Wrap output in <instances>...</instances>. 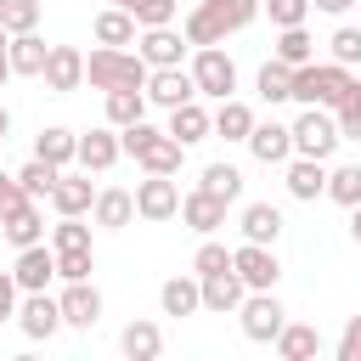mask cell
Returning <instances> with one entry per match:
<instances>
[{
    "mask_svg": "<svg viewBox=\"0 0 361 361\" xmlns=\"http://www.w3.org/2000/svg\"><path fill=\"white\" fill-rule=\"evenodd\" d=\"M231 271H237L248 288H276V282H282V259H276V248H271V243H248V237L231 248Z\"/></svg>",
    "mask_w": 361,
    "mask_h": 361,
    "instance_id": "cell-7",
    "label": "cell"
},
{
    "mask_svg": "<svg viewBox=\"0 0 361 361\" xmlns=\"http://www.w3.org/2000/svg\"><path fill=\"white\" fill-rule=\"evenodd\" d=\"M90 220H96L102 231H124V226L135 220V192H124V186H102L96 203H90Z\"/></svg>",
    "mask_w": 361,
    "mask_h": 361,
    "instance_id": "cell-21",
    "label": "cell"
},
{
    "mask_svg": "<svg viewBox=\"0 0 361 361\" xmlns=\"http://www.w3.org/2000/svg\"><path fill=\"white\" fill-rule=\"evenodd\" d=\"M192 6H197V0H192Z\"/></svg>",
    "mask_w": 361,
    "mask_h": 361,
    "instance_id": "cell-56",
    "label": "cell"
},
{
    "mask_svg": "<svg viewBox=\"0 0 361 361\" xmlns=\"http://www.w3.org/2000/svg\"><path fill=\"white\" fill-rule=\"evenodd\" d=\"M282 180H288V192H293L299 203H316V197H327V164H322V158H305V152H293V158L282 164Z\"/></svg>",
    "mask_w": 361,
    "mask_h": 361,
    "instance_id": "cell-17",
    "label": "cell"
},
{
    "mask_svg": "<svg viewBox=\"0 0 361 361\" xmlns=\"http://www.w3.org/2000/svg\"><path fill=\"white\" fill-rule=\"evenodd\" d=\"M90 34H96V45H135V39H141V23H135L124 6H107V11H96Z\"/></svg>",
    "mask_w": 361,
    "mask_h": 361,
    "instance_id": "cell-27",
    "label": "cell"
},
{
    "mask_svg": "<svg viewBox=\"0 0 361 361\" xmlns=\"http://www.w3.org/2000/svg\"><path fill=\"white\" fill-rule=\"evenodd\" d=\"M96 271V248H73V254H56V282H85Z\"/></svg>",
    "mask_w": 361,
    "mask_h": 361,
    "instance_id": "cell-43",
    "label": "cell"
},
{
    "mask_svg": "<svg viewBox=\"0 0 361 361\" xmlns=\"http://www.w3.org/2000/svg\"><path fill=\"white\" fill-rule=\"evenodd\" d=\"M338 361H361V316L344 322V333H338Z\"/></svg>",
    "mask_w": 361,
    "mask_h": 361,
    "instance_id": "cell-49",
    "label": "cell"
},
{
    "mask_svg": "<svg viewBox=\"0 0 361 361\" xmlns=\"http://www.w3.org/2000/svg\"><path fill=\"white\" fill-rule=\"evenodd\" d=\"M113 6H124L141 28H158V23H175V6L180 0H113Z\"/></svg>",
    "mask_w": 361,
    "mask_h": 361,
    "instance_id": "cell-40",
    "label": "cell"
},
{
    "mask_svg": "<svg viewBox=\"0 0 361 361\" xmlns=\"http://www.w3.org/2000/svg\"><path fill=\"white\" fill-rule=\"evenodd\" d=\"M11 276H17V288H23V293H39V288H51V282H56V248H45V243H28V248H17V265H11Z\"/></svg>",
    "mask_w": 361,
    "mask_h": 361,
    "instance_id": "cell-14",
    "label": "cell"
},
{
    "mask_svg": "<svg viewBox=\"0 0 361 361\" xmlns=\"http://www.w3.org/2000/svg\"><path fill=\"white\" fill-rule=\"evenodd\" d=\"M90 203H96L90 169H79V175H68V169H62V180L51 186V209H56V214H90Z\"/></svg>",
    "mask_w": 361,
    "mask_h": 361,
    "instance_id": "cell-24",
    "label": "cell"
},
{
    "mask_svg": "<svg viewBox=\"0 0 361 361\" xmlns=\"http://www.w3.org/2000/svg\"><path fill=\"white\" fill-rule=\"evenodd\" d=\"M271 56L288 62V68H305V62H316V39L305 34V23L299 28H276V51Z\"/></svg>",
    "mask_w": 361,
    "mask_h": 361,
    "instance_id": "cell-35",
    "label": "cell"
},
{
    "mask_svg": "<svg viewBox=\"0 0 361 361\" xmlns=\"http://www.w3.org/2000/svg\"><path fill=\"white\" fill-rule=\"evenodd\" d=\"M310 6H316V11H327V17H344L355 0H310Z\"/></svg>",
    "mask_w": 361,
    "mask_h": 361,
    "instance_id": "cell-51",
    "label": "cell"
},
{
    "mask_svg": "<svg viewBox=\"0 0 361 361\" xmlns=\"http://www.w3.org/2000/svg\"><path fill=\"white\" fill-rule=\"evenodd\" d=\"M254 90H259V102H271V107H276V102H293V68H288V62H276V56H271V62H259Z\"/></svg>",
    "mask_w": 361,
    "mask_h": 361,
    "instance_id": "cell-34",
    "label": "cell"
},
{
    "mask_svg": "<svg viewBox=\"0 0 361 361\" xmlns=\"http://www.w3.org/2000/svg\"><path fill=\"white\" fill-rule=\"evenodd\" d=\"M158 310L164 316H197L203 310V276L192 271V276H169L164 288H158Z\"/></svg>",
    "mask_w": 361,
    "mask_h": 361,
    "instance_id": "cell-23",
    "label": "cell"
},
{
    "mask_svg": "<svg viewBox=\"0 0 361 361\" xmlns=\"http://www.w3.org/2000/svg\"><path fill=\"white\" fill-rule=\"evenodd\" d=\"M237 226H243L248 243H271V248H276V237H282V209H276V203H243Z\"/></svg>",
    "mask_w": 361,
    "mask_h": 361,
    "instance_id": "cell-28",
    "label": "cell"
},
{
    "mask_svg": "<svg viewBox=\"0 0 361 361\" xmlns=\"http://www.w3.org/2000/svg\"><path fill=\"white\" fill-rule=\"evenodd\" d=\"M327 51H333V62H344V68H361V28H333V39H327Z\"/></svg>",
    "mask_w": 361,
    "mask_h": 361,
    "instance_id": "cell-44",
    "label": "cell"
},
{
    "mask_svg": "<svg viewBox=\"0 0 361 361\" xmlns=\"http://www.w3.org/2000/svg\"><path fill=\"white\" fill-rule=\"evenodd\" d=\"M62 180V169L56 164H45V158H28L23 169H17V186L28 192V197H51V186Z\"/></svg>",
    "mask_w": 361,
    "mask_h": 361,
    "instance_id": "cell-37",
    "label": "cell"
},
{
    "mask_svg": "<svg viewBox=\"0 0 361 361\" xmlns=\"http://www.w3.org/2000/svg\"><path fill=\"white\" fill-rule=\"evenodd\" d=\"M192 271H197V276L231 271V248H226V243H214V237H203V243H197V254H192Z\"/></svg>",
    "mask_w": 361,
    "mask_h": 361,
    "instance_id": "cell-41",
    "label": "cell"
},
{
    "mask_svg": "<svg viewBox=\"0 0 361 361\" xmlns=\"http://www.w3.org/2000/svg\"><path fill=\"white\" fill-rule=\"evenodd\" d=\"M17 305H23V288L11 271H0V322H17Z\"/></svg>",
    "mask_w": 361,
    "mask_h": 361,
    "instance_id": "cell-48",
    "label": "cell"
},
{
    "mask_svg": "<svg viewBox=\"0 0 361 361\" xmlns=\"http://www.w3.org/2000/svg\"><path fill=\"white\" fill-rule=\"evenodd\" d=\"M327 197L338 209H355L361 203V164H333L327 169Z\"/></svg>",
    "mask_w": 361,
    "mask_h": 361,
    "instance_id": "cell-36",
    "label": "cell"
},
{
    "mask_svg": "<svg viewBox=\"0 0 361 361\" xmlns=\"http://www.w3.org/2000/svg\"><path fill=\"white\" fill-rule=\"evenodd\" d=\"M192 96H197L192 68H152V73H147V102H152V107H180V102H192Z\"/></svg>",
    "mask_w": 361,
    "mask_h": 361,
    "instance_id": "cell-16",
    "label": "cell"
},
{
    "mask_svg": "<svg viewBox=\"0 0 361 361\" xmlns=\"http://www.w3.org/2000/svg\"><path fill=\"white\" fill-rule=\"evenodd\" d=\"M118 158H124V141H118V130H113V124H107V130H90V135H79V169H90V175H107Z\"/></svg>",
    "mask_w": 361,
    "mask_h": 361,
    "instance_id": "cell-19",
    "label": "cell"
},
{
    "mask_svg": "<svg viewBox=\"0 0 361 361\" xmlns=\"http://www.w3.org/2000/svg\"><path fill=\"white\" fill-rule=\"evenodd\" d=\"M11 73H23V79H39L45 73V62H51V45L39 39V28H28V34H11Z\"/></svg>",
    "mask_w": 361,
    "mask_h": 361,
    "instance_id": "cell-25",
    "label": "cell"
},
{
    "mask_svg": "<svg viewBox=\"0 0 361 361\" xmlns=\"http://www.w3.org/2000/svg\"><path fill=\"white\" fill-rule=\"evenodd\" d=\"M333 118H338V135H344V141H361V85L350 90V102H344Z\"/></svg>",
    "mask_w": 361,
    "mask_h": 361,
    "instance_id": "cell-47",
    "label": "cell"
},
{
    "mask_svg": "<svg viewBox=\"0 0 361 361\" xmlns=\"http://www.w3.org/2000/svg\"><path fill=\"white\" fill-rule=\"evenodd\" d=\"M197 186H209V192H220L226 203H237V197H243V169H231V164H209V169L197 175Z\"/></svg>",
    "mask_w": 361,
    "mask_h": 361,
    "instance_id": "cell-39",
    "label": "cell"
},
{
    "mask_svg": "<svg viewBox=\"0 0 361 361\" xmlns=\"http://www.w3.org/2000/svg\"><path fill=\"white\" fill-rule=\"evenodd\" d=\"M34 158H45V164L68 169V164H79V135H73V130H62V124H51V130H39V135H34Z\"/></svg>",
    "mask_w": 361,
    "mask_h": 361,
    "instance_id": "cell-30",
    "label": "cell"
},
{
    "mask_svg": "<svg viewBox=\"0 0 361 361\" xmlns=\"http://www.w3.org/2000/svg\"><path fill=\"white\" fill-rule=\"evenodd\" d=\"M6 135H11V113L0 107V147H6Z\"/></svg>",
    "mask_w": 361,
    "mask_h": 361,
    "instance_id": "cell-54",
    "label": "cell"
},
{
    "mask_svg": "<svg viewBox=\"0 0 361 361\" xmlns=\"http://www.w3.org/2000/svg\"><path fill=\"white\" fill-rule=\"evenodd\" d=\"M350 243H355V248H361V203H355V209H350Z\"/></svg>",
    "mask_w": 361,
    "mask_h": 361,
    "instance_id": "cell-52",
    "label": "cell"
},
{
    "mask_svg": "<svg viewBox=\"0 0 361 361\" xmlns=\"http://www.w3.org/2000/svg\"><path fill=\"white\" fill-rule=\"evenodd\" d=\"M243 299H248V282H243L237 271H214V276H203V310H209V316H231Z\"/></svg>",
    "mask_w": 361,
    "mask_h": 361,
    "instance_id": "cell-22",
    "label": "cell"
},
{
    "mask_svg": "<svg viewBox=\"0 0 361 361\" xmlns=\"http://www.w3.org/2000/svg\"><path fill=\"white\" fill-rule=\"evenodd\" d=\"M338 141H344V135H338V118H333L327 107H305V113L293 118V152L327 164V158L338 152Z\"/></svg>",
    "mask_w": 361,
    "mask_h": 361,
    "instance_id": "cell-6",
    "label": "cell"
},
{
    "mask_svg": "<svg viewBox=\"0 0 361 361\" xmlns=\"http://www.w3.org/2000/svg\"><path fill=\"white\" fill-rule=\"evenodd\" d=\"M135 214L152 220V226L175 220V214H180V186H175V175H147V180H135Z\"/></svg>",
    "mask_w": 361,
    "mask_h": 361,
    "instance_id": "cell-8",
    "label": "cell"
},
{
    "mask_svg": "<svg viewBox=\"0 0 361 361\" xmlns=\"http://www.w3.org/2000/svg\"><path fill=\"white\" fill-rule=\"evenodd\" d=\"M118 350H124L130 361H152V355L164 350V327H158V322H147V316H135V322H124Z\"/></svg>",
    "mask_w": 361,
    "mask_h": 361,
    "instance_id": "cell-29",
    "label": "cell"
},
{
    "mask_svg": "<svg viewBox=\"0 0 361 361\" xmlns=\"http://www.w3.org/2000/svg\"><path fill=\"white\" fill-rule=\"evenodd\" d=\"M226 197L220 192H209V186H192V192H180V220L197 231V237H214L220 226H226Z\"/></svg>",
    "mask_w": 361,
    "mask_h": 361,
    "instance_id": "cell-11",
    "label": "cell"
},
{
    "mask_svg": "<svg viewBox=\"0 0 361 361\" xmlns=\"http://www.w3.org/2000/svg\"><path fill=\"white\" fill-rule=\"evenodd\" d=\"M0 237L11 248H28V243H45V214H39V197H23L0 214Z\"/></svg>",
    "mask_w": 361,
    "mask_h": 361,
    "instance_id": "cell-13",
    "label": "cell"
},
{
    "mask_svg": "<svg viewBox=\"0 0 361 361\" xmlns=\"http://www.w3.org/2000/svg\"><path fill=\"white\" fill-rule=\"evenodd\" d=\"M355 85H361L355 68H344V62H333V56L293 68V102H299V107H327V113H338Z\"/></svg>",
    "mask_w": 361,
    "mask_h": 361,
    "instance_id": "cell-2",
    "label": "cell"
},
{
    "mask_svg": "<svg viewBox=\"0 0 361 361\" xmlns=\"http://www.w3.org/2000/svg\"><path fill=\"white\" fill-rule=\"evenodd\" d=\"M135 118H147V85L107 90V124H113V130H124V124H135Z\"/></svg>",
    "mask_w": 361,
    "mask_h": 361,
    "instance_id": "cell-33",
    "label": "cell"
},
{
    "mask_svg": "<svg viewBox=\"0 0 361 361\" xmlns=\"http://www.w3.org/2000/svg\"><path fill=\"white\" fill-rule=\"evenodd\" d=\"M265 17H271L276 28H299V23L310 17V0H265Z\"/></svg>",
    "mask_w": 361,
    "mask_h": 361,
    "instance_id": "cell-45",
    "label": "cell"
},
{
    "mask_svg": "<svg viewBox=\"0 0 361 361\" xmlns=\"http://www.w3.org/2000/svg\"><path fill=\"white\" fill-rule=\"evenodd\" d=\"M0 23H6L11 34L39 28V0H0Z\"/></svg>",
    "mask_w": 361,
    "mask_h": 361,
    "instance_id": "cell-42",
    "label": "cell"
},
{
    "mask_svg": "<svg viewBox=\"0 0 361 361\" xmlns=\"http://www.w3.org/2000/svg\"><path fill=\"white\" fill-rule=\"evenodd\" d=\"M248 152L259 158V164H288L293 158V124H254L248 130Z\"/></svg>",
    "mask_w": 361,
    "mask_h": 361,
    "instance_id": "cell-20",
    "label": "cell"
},
{
    "mask_svg": "<svg viewBox=\"0 0 361 361\" xmlns=\"http://www.w3.org/2000/svg\"><path fill=\"white\" fill-rule=\"evenodd\" d=\"M259 11H265V0H197L186 11V39H192V51L197 45H226V34L248 28Z\"/></svg>",
    "mask_w": 361,
    "mask_h": 361,
    "instance_id": "cell-1",
    "label": "cell"
},
{
    "mask_svg": "<svg viewBox=\"0 0 361 361\" xmlns=\"http://www.w3.org/2000/svg\"><path fill=\"white\" fill-rule=\"evenodd\" d=\"M192 79H197V96H209V102L237 96V62L220 45H197L192 51Z\"/></svg>",
    "mask_w": 361,
    "mask_h": 361,
    "instance_id": "cell-5",
    "label": "cell"
},
{
    "mask_svg": "<svg viewBox=\"0 0 361 361\" xmlns=\"http://www.w3.org/2000/svg\"><path fill=\"white\" fill-rule=\"evenodd\" d=\"M23 197H28V192L17 186V175H6V169H0V214H6L11 203H23Z\"/></svg>",
    "mask_w": 361,
    "mask_h": 361,
    "instance_id": "cell-50",
    "label": "cell"
},
{
    "mask_svg": "<svg viewBox=\"0 0 361 361\" xmlns=\"http://www.w3.org/2000/svg\"><path fill=\"white\" fill-rule=\"evenodd\" d=\"M6 79H11V62H0V90H6Z\"/></svg>",
    "mask_w": 361,
    "mask_h": 361,
    "instance_id": "cell-55",
    "label": "cell"
},
{
    "mask_svg": "<svg viewBox=\"0 0 361 361\" xmlns=\"http://www.w3.org/2000/svg\"><path fill=\"white\" fill-rule=\"evenodd\" d=\"M51 248H56V254L90 248V226H85V214H62V220L51 226Z\"/></svg>",
    "mask_w": 361,
    "mask_h": 361,
    "instance_id": "cell-38",
    "label": "cell"
},
{
    "mask_svg": "<svg viewBox=\"0 0 361 361\" xmlns=\"http://www.w3.org/2000/svg\"><path fill=\"white\" fill-rule=\"evenodd\" d=\"M147 56L141 51H130V45H96L90 56H85V79L107 96V90H124V85H147Z\"/></svg>",
    "mask_w": 361,
    "mask_h": 361,
    "instance_id": "cell-3",
    "label": "cell"
},
{
    "mask_svg": "<svg viewBox=\"0 0 361 361\" xmlns=\"http://www.w3.org/2000/svg\"><path fill=\"white\" fill-rule=\"evenodd\" d=\"M180 158H186V147H180V141H175L169 130H158V135L147 141V152H141L135 164H141L147 175H175V169H180Z\"/></svg>",
    "mask_w": 361,
    "mask_h": 361,
    "instance_id": "cell-32",
    "label": "cell"
},
{
    "mask_svg": "<svg viewBox=\"0 0 361 361\" xmlns=\"http://www.w3.org/2000/svg\"><path fill=\"white\" fill-rule=\"evenodd\" d=\"M17 327H23V338L45 344V338H56L68 322H62V305L39 288V293H23V305H17Z\"/></svg>",
    "mask_w": 361,
    "mask_h": 361,
    "instance_id": "cell-9",
    "label": "cell"
},
{
    "mask_svg": "<svg viewBox=\"0 0 361 361\" xmlns=\"http://www.w3.org/2000/svg\"><path fill=\"white\" fill-rule=\"evenodd\" d=\"M45 90L51 96H68V90H79L85 85V51L79 45H51V62H45Z\"/></svg>",
    "mask_w": 361,
    "mask_h": 361,
    "instance_id": "cell-15",
    "label": "cell"
},
{
    "mask_svg": "<svg viewBox=\"0 0 361 361\" xmlns=\"http://www.w3.org/2000/svg\"><path fill=\"white\" fill-rule=\"evenodd\" d=\"M237 322H243V338H248V344H276L288 310H282L276 288H248V299L237 305Z\"/></svg>",
    "mask_w": 361,
    "mask_h": 361,
    "instance_id": "cell-4",
    "label": "cell"
},
{
    "mask_svg": "<svg viewBox=\"0 0 361 361\" xmlns=\"http://www.w3.org/2000/svg\"><path fill=\"white\" fill-rule=\"evenodd\" d=\"M169 135H175L180 147H197V141H209V135H214V113L192 96V102L169 107Z\"/></svg>",
    "mask_w": 361,
    "mask_h": 361,
    "instance_id": "cell-18",
    "label": "cell"
},
{
    "mask_svg": "<svg viewBox=\"0 0 361 361\" xmlns=\"http://www.w3.org/2000/svg\"><path fill=\"white\" fill-rule=\"evenodd\" d=\"M152 135H158V124H147V118H135V124H124V130H118V141H124V158H141Z\"/></svg>",
    "mask_w": 361,
    "mask_h": 361,
    "instance_id": "cell-46",
    "label": "cell"
},
{
    "mask_svg": "<svg viewBox=\"0 0 361 361\" xmlns=\"http://www.w3.org/2000/svg\"><path fill=\"white\" fill-rule=\"evenodd\" d=\"M282 361H316L322 355V333L310 327V322H282V333H276V344H271Z\"/></svg>",
    "mask_w": 361,
    "mask_h": 361,
    "instance_id": "cell-26",
    "label": "cell"
},
{
    "mask_svg": "<svg viewBox=\"0 0 361 361\" xmlns=\"http://www.w3.org/2000/svg\"><path fill=\"white\" fill-rule=\"evenodd\" d=\"M6 56H11V28L0 23V62H6Z\"/></svg>",
    "mask_w": 361,
    "mask_h": 361,
    "instance_id": "cell-53",
    "label": "cell"
},
{
    "mask_svg": "<svg viewBox=\"0 0 361 361\" xmlns=\"http://www.w3.org/2000/svg\"><path fill=\"white\" fill-rule=\"evenodd\" d=\"M259 118H254V107L248 102H237V96H226L220 107H214V135L220 141H248V130H254Z\"/></svg>",
    "mask_w": 361,
    "mask_h": 361,
    "instance_id": "cell-31",
    "label": "cell"
},
{
    "mask_svg": "<svg viewBox=\"0 0 361 361\" xmlns=\"http://www.w3.org/2000/svg\"><path fill=\"white\" fill-rule=\"evenodd\" d=\"M186 28H175V23H158V28H141V39H135V51L147 56V68H180V56H186Z\"/></svg>",
    "mask_w": 361,
    "mask_h": 361,
    "instance_id": "cell-10",
    "label": "cell"
},
{
    "mask_svg": "<svg viewBox=\"0 0 361 361\" xmlns=\"http://www.w3.org/2000/svg\"><path fill=\"white\" fill-rule=\"evenodd\" d=\"M56 305H62V322H68V327H79V333H90V327L102 322V293H96V282H90V276H85V282H62Z\"/></svg>",
    "mask_w": 361,
    "mask_h": 361,
    "instance_id": "cell-12",
    "label": "cell"
}]
</instances>
